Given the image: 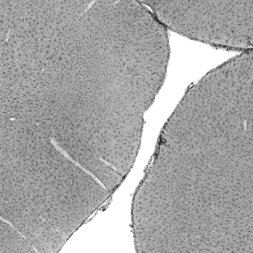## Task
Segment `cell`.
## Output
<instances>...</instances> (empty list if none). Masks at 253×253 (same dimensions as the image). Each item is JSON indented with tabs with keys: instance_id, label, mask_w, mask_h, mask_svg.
I'll return each mask as SVG.
<instances>
[{
	"instance_id": "1",
	"label": "cell",
	"mask_w": 253,
	"mask_h": 253,
	"mask_svg": "<svg viewBox=\"0 0 253 253\" xmlns=\"http://www.w3.org/2000/svg\"><path fill=\"white\" fill-rule=\"evenodd\" d=\"M140 1L181 36L217 47L252 49L253 0Z\"/></svg>"
}]
</instances>
